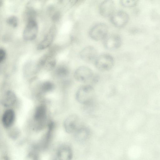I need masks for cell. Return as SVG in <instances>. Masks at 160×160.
Listing matches in <instances>:
<instances>
[{
	"mask_svg": "<svg viewBox=\"0 0 160 160\" xmlns=\"http://www.w3.org/2000/svg\"><path fill=\"white\" fill-rule=\"evenodd\" d=\"M95 96L93 88L89 85L81 87L76 94L77 100L81 104L85 106H90L93 102Z\"/></svg>",
	"mask_w": 160,
	"mask_h": 160,
	"instance_id": "6da1fadb",
	"label": "cell"
},
{
	"mask_svg": "<svg viewBox=\"0 0 160 160\" xmlns=\"http://www.w3.org/2000/svg\"><path fill=\"white\" fill-rule=\"evenodd\" d=\"M74 76L77 81L84 83L95 81L96 79L92 70L84 66L78 68L75 71Z\"/></svg>",
	"mask_w": 160,
	"mask_h": 160,
	"instance_id": "7a4b0ae2",
	"label": "cell"
},
{
	"mask_svg": "<svg viewBox=\"0 0 160 160\" xmlns=\"http://www.w3.org/2000/svg\"><path fill=\"white\" fill-rule=\"evenodd\" d=\"M95 65L99 70L105 71L111 69L113 66L114 60L110 55L104 54L98 56L95 60Z\"/></svg>",
	"mask_w": 160,
	"mask_h": 160,
	"instance_id": "3957f363",
	"label": "cell"
},
{
	"mask_svg": "<svg viewBox=\"0 0 160 160\" xmlns=\"http://www.w3.org/2000/svg\"><path fill=\"white\" fill-rule=\"evenodd\" d=\"M108 28L104 23H100L93 26L90 29L89 35L93 39L98 41L104 38L108 34Z\"/></svg>",
	"mask_w": 160,
	"mask_h": 160,
	"instance_id": "277c9868",
	"label": "cell"
},
{
	"mask_svg": "<svg viewBox=\"0 0 160 160\" xmlns=\"http://www.w3.org/2000/svg\"><path fill=\"white\" fill-rule=\"evenodd\" d=\"M38 31L37 22L33 19L28 20L23 32V38L27 41L34 39L36 37Z\"/></svg>",
	"mask_w": 160,
	"mask_h": 160,
	"instance_id": "5b68a950",
	"label": "cell"
},
{
	"mask_svg": "<svg viewBox=\"0 0 160 160\" xmlns=\"http://www.w3.org/2000/svg\"><path fill=\"white\" fill-rule=\"evenodd\" d=\"M47 114V108L45 105L41 104L36 108L33 118L37 128H40L43 127L46 118Z\"/></svg>",
	"mask_w": 160,
	"mask_h": 160,
	"instance_id": "8992f818",
	"label": "cell"
},
{
	"mask_svg": "<svg viewBox=\"0 0 160 160\" xmlns=\"http://www.w3.org/2000/svg\"><path fill=\"white\" fill-rule=\"evenodd\" d=\"M80 119L76 114L69 115L65 120L63 126L65 131L68 133H74L81 125Z\"/></svg>",
	"mask_w": 160,
	"mask_h": 160,
	"instance_id": "52a82bcc",
	"label": "cell"
},
{
	"mask_svg": "<svg viewBox=\"0 0 160 160\" xmlns=\"http://www.w3.org/2000/svg\"><path fill=\"white\" fill-rule=\"evenodd\" d=\"M72 152L68 145H63L59 147L54 154L52 160H71Z\"/></svg>",
	"mask_w": 160,
	"mask_h": 160,
	"instance_id": "ba28073f",
	"label": "cell"
},
{
	"mask_svg": "<svg viewBox=\"0 0 160 160\" xmlns=\"http://www.w3.org/2000/svg\"><path fill=\"white\" fill-rule=\"evenodd\" d=\"M120 36L116 34H108L103 39V45L108 49L113 50L119 48L121 44Z\"/></svg>",
	"mask_w": 160,
	"mask_h": 160,
	"instance_id": "9c48e42d",
	"label": "cell"
},
{
	"mask_svg": "<svg viewBox=\"0 0 160 160\" xmlns=\"http://www.w3.org/2000/svg\"><path fill=\"white\" fill-rule=\"evenodd\" d=\"M128 16L125 12L118 11L114 12L110 16L112 24L117 27H122L125 25L128 20Z\"/></svg>",
	"mask_w": 160,
	"mask_h": 160,
	"instance_id": "30bf717a",
	"label": "cell"
},
{
	"mask_svg": "<svg viewBox=\"0 0 160 160\" xmlns=\"http://www.w3.org/2000/svg\"><path fill=\"white\" fill-rule=\"evenodd\" d=\"M115 4L112 0H107L102 2L99 6L100 14L104 17L111 16L114 12Z\"/></svg>",
	"mask_w": 160,
	"mask_h": 160,
	"instance_id": "8fae6325",
	"label": "cell"
},
{
	"mask_svg": "<svg viewBox=\"0 0 160 160\" xmlns=\"http://www.w3.org/2000/svg\"><path fill=\"white\" fill-rule=\"evenodd\" d=\"M80 56L81 58L87 62L95 61L98 57V52L96 49L92 46L87 47L80 52Z\"/></svg>",
	"mask_w": 160,
	"mask_h": 160,
	"instance_id": "7c38bea8",
	"label": "cell"
},
{
	"mask_svg": "<svg viewBox=\"0 0 160 160\" xmlns=\"http://www.w3.org/2000/svg\"><path fill=\"white\" fill-rule=\"evenodd\" d=\"M73 134L76 140L79 142H83L89 138L91 131L88 127L81 125Z\"/></svg>",
	"mask_w": 160,
	"mask_h": 160,
	"instance_id": "4fadbf2b",
	"label": "cell"
},
{
	"mask_svg": "<svg viewBox=\"0 0 160 160\" xmlns=\"http://www.w3.org/2000/svg\"><path fill=\"white\" fill-rule=\"evenodd\" d=\"M55 32V28L52 27L49 30L43 40L38 44L37 48L39 50H42L48 47L53 41Z\"/></svg>",
	"mask_w": 160,
	"mask_h": 160,
	"instance_id": "5bb4252c",
	"label": "cell"
},
{
	"mask_svg": "<svg viewBox=\"0 0 160 160\" xmlns=\"http://www.w3.org/2000/svg\"><path fill=\"white\" fill-rule=\"evenodd\" d=\"M15 118V112L13 110H6L2 116V121L3 125L6 128L10 127L14 123Z\"/></svg>",
	"mask_w": 160,
	"mask_h": 160,
	"instance_id": "9a60e30c",
	"label": "cell"
},
{
	"mask_svg": "<svg viewBox=\"0 0 160 160\" xmlns=\"http://www.w3.org/2000/svg\"><path fill=\"white\" fill-rule=\"evenodd\" d=\"M17 101V97L14 92L8 90L3 95L1 100L2 105L6 107L14 105Z\"/></svg>",
	"mask_w": 160,
	"mask_h": 160,
	"instance_id": "2e32d148",
	"label": "cell"
},
{
	"mask_svg": "<svg viewBox=\"0 0 160 160\" xmlns=\"http://www.w3.org/2000/svg\"><path fill=\"white\" fill-rule=\"evenodd\" d=\"M54 88V84L51 82L45 81L40 86V90L43 93H46L51 91Z\"/></svg>",
	"mask_w": 160,
	"mask_h": 160,
	"instance_id": "e0dca14e",
	"label": "cell"
},
{
	"mask_svg": "<svg viewBox=\"0 0 160 160\" xmlns=\"http://www.w3.org/2000/svg\"><path fill=\"white\" fill-rule=\"evenodd\" d=\"M57 75L59 77H64L68 75L69 71L68 69L66 67L61 66L59 67L56 71Z\"/></svg>",
	"mask_w": 160,
	"mask_h": 160,
	"instance_id": "ac0fdd59",
	"label": "cell"
},
{
	"mask_svg": "<svg viewBox=\"0 0 160 160\" xmlns=\"http://www.w3.org/2000/svg\"><path fill=\"white\" fill-rule=\"evenodd\" d=\"M7 22L9 25L13 27H16L18 24V19L15 16H11L8 18Z\"/></svg>",
	"mask_w": 160,
	"mask_h": 160,
	"instance_id": "d6986e66",
	"label": "cell"
},
{
	"mask_svg": "<svg viewBox=\"0 0 160 160\" xmlns=\"http://www.w3.org/2000/svg\"><path fill=\"white\" fill-rule=\"evenodd\" d=\"M121 5L123 6H130L133 4L134 2L132 1L126 0H122L120 1Z\"/></svg>",
	"mask_w": 160,
	"mask_h": 160,
	"instance_id": "ffe728a7",
	"label": "cell"
},
{
	"mask_svg": "<svg viewBox=\"0 0 160 160\" xmlns=\"http://www.w3.org/2000/svg\"><path fill=\"white\" fill-rule=\"evenodd\" d=\"M6 57V52L5 50L2 48L0 49V62L1 63L4 60Z\"/></svg>",
	"mask_w": 160,
	"mask_h": 160,
	"instance_id": "44dd1931",
	"label": "cell"
}]
</instances>
